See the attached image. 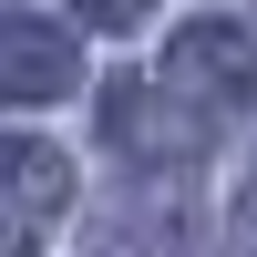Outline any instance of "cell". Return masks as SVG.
<instances>
[{"label":"cell","instance_id":"6da1fadb","mask_svg":"<svg viewBox=\"0 0 257 257\" xmlns=\"http://www.w3.org/2000/svg\"><path fill=\"white\" fill-rule=\"evenodd\" d=\"M72 62H82V52H72L62 31H41L31 11L11 21V93H21V103H52L62 82H72Z\"/></svg>","mask_w":257,"mask_h":257},{"label":"cell","instance_id":"7a4b0ae2","mask_svg":"<svg viewBox=\"0 0 257 257\" xmlns=\"http://www.w3.org/2000/svg\"><path fill=\"white\" fill-rule=\"evenodd\" d=\"M52 206H62V165L41 155V144H21V226H41Z\"/></svg>","mask_w":257,"mask_h":257},{"label":"cell","instance_id":"3957f363","mask_svg":"<svg viewBox=\"0 0 257 257\" xmlns=\"http://www.w3.org/2000/svg\"><path fill=\"white\" fill-rule=\"evenodd\" d=\"M82 21H103V31H123V21H144V0H82Z\"/></svg>","mask_w":257,"mask_h":257},{"label":"cell","instance_id":"277c9868","mask_svg":"<svg viewBox=\"0 0 257 257\" xmlns=\"http://www.w3.org/2000/svg\"><path fill=\"white\" fill-rule=\"evenodd\" d=\"M247 226H257V206H247Z\"/></svg>","mask_w":257,"mask_h":257}]
</instances>
